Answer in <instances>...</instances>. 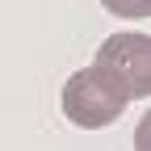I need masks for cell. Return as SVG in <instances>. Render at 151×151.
I'll list each match as a JSON object with an SVG mask.
<instances>
[{"mask_svg": "<svg viewBox=\"0 0 151 151\" xmlns=\"http://www.w3.org/2000/svg\"><path fill=\"white\" fill-rule=\"evenodd\" d=\"M126 101H130L126 80L118 71H109L105 63H92L84 71H76L63 84V113L80 130H101L109 122H118Z\"/></svg>", "mask_w": 151, "mask_h": 151, "instance_id": "1", "label": "cell"}, {"mask_svg": "<svg viewBox=\"0 0 151 151\" xmlns=\"http://www.w3.org/2000/svg\"><path fill=\"white\" fill-rule=\"evenodd\" d=\"M92 63H105L109 71H118L134 101H143L151 92V38L147 34H113V38H105Z\"/></svg>", "mask_w": 151, "mask_h": 151, "instance_id": "2", "label": "cell"}, {"mask_svg": "<svg viewBox=\"0 0 151 151\" xmlns=\"http://www.w3.org/2000/svg\"><path fill=\"white\" fill-rule=\"evenodd\" d=\"M101 4L118 17H147L151 13V0H101Z\"/></svg>", "mask_w": 151, "mask_h": 151, "instance_id": "3", "label": "cell"}]
</instances>
